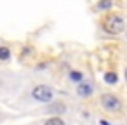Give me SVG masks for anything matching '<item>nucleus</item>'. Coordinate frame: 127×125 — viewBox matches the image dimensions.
Masks as SVG:
<instances>
[{
  "instance_id": "obj_11",
  "label": "nucleus",
  "mask_w": 127,
  "mask_h": 125,
  "mask_svg": "<svg viewBox=\"0 0 127 125\" xmlns=\"http://www.w3.org/2000/svg\"><path fill=\"white\" fill-rule=\"evenodd\" d=\"M101 125H110V122H106V120H101Z\"/></svg>"
},
{
  "instance_id": "obj_5",
  "label": "nucleus",
  "mask_w": 127,
  "mask_h": 125,
  "mask_svg": "<svg viewBox=\"0 0 127 125\" xmlns=\"http://www.w3.org/2000/svg\"><path fill=\"white\" fill-rule=\"evenodd\" d=\"M104 82H106V83H110V85H115V83L118 82V76H117V73H113V71H108V73L104 75Z\"/></svg>"
},
{
  "instance_id": "obj_2",
  "label": "nucleus",
  "mask_w": 127,
  "mask_h": 125,
  "mask_svg": "<svg viewBox=\"0 0 127 125\" xmlns=\"http://www.w3.org/2000/svg\"><path fill=\"white\" fill-rule=\"evenodd\" d=\"M101 104H103V108L108 109V111H120V108H122L120 99H118L117 96H113V94H104V96L101 97Z\"/></svg>"
},
{
  "instance_id": "obj_6",
  "label": "nucleus",
  "mask_w": 127,
  "mask_h": 125,
  "mask_svg": "<svg viewBox=\"0 0 127 125\" xmlns=\"http://www.w3.org/2000/svg\"><path fill=\"white\" fill-rule=\"evenodd\" d=\"M64 109H66V106H64L63 102H56V104H52V106L49 108L51 113H64Z\"/></svg>"
},
{
  "instance_id": "obj_7",
  "label": "nucleus",
  "mask_w": 127,
  "mask_h": 125,
  "mask_svg": "<svg viewBox=\"0 0 127 125\" xmlns=\"http://www.w3.org/2000/svg\"><path fill=\"white\" fill-rule=\"evenodd\" d=\"M9 57H11V50H9V47H0V59L5 61V59H9Z\"/></svg>"
},
{
  "instance_id": "obj_9",
  "label": "nucleus",
  "mask_w": 127,
  "mask_h": 125,
  "mask_svg": "<svg viewBox=\"0 0 127 125\" xmlns=\"http://www.w3.org/2000/svg\"><path fill=\"white\" fill-rule=\"evenodd\" d=\"M110 7H111V0H101V2L97 4V9H101V11H106Z\"/></svg>"
},
{
  "instance_id": "obj_3",
  "label": "nucleus",
  "mask_w": 127,
  "mask_h": 125,
  "mask_svg": "<svg viewBox=\"0 0 127 125\" xmlns=\"http://www.w3.org/2000/svg\"><path fill=\"white\" fill-rule=\"evenodd\" d=\"M33 97L40 102H51L52 99V89L47 85H37L33 89Z\"/></svg>"
},
{
  "instance_id": "obj_1",
  "label": "nucleus",
  "mask_w": 127,
  "mask_h": 125,
  "mask_svg": "<svg viewBox=\"0 0 127 125\" xmlns=\"http://www.w3.org/2000/svg\"><path fill=\"white\" fill-rule=\"evenodd\" d=\"M103 26H104V30L108 31V33H122L124 31V28H125V23H124V19L120 18V16H117V14H110L106 19H104V23H103Z\"/></svg>"
},
{
  "instance_id": "obj_4",
  "label": "nucleus",
  "mask_w": 127,
  "mask_h": 125,
  "mask_svg": "<svg viewBox=\"0 0 127 125\" xmlns=\"http://www.w3.org/2000/svg\"><path fill=\"white\" fill-rule=\"evenodd\" d=\"M77 92H78V96H82V97H89V96L92 94V85H91V83L82 82V83H78Z\"/></svg>"
},
{
  "instance_id": "obj_8",
  "label": "nucleus",
  "mask_w": 127,
  "mask_h": 125,
  "mask_svg": "<svg viewBox=\"0 0 127 125\" xmlns=\"http://www.w3.org/2000/svg\"><path fill=\"white\" fill-rule=\"evenodd\" d=\"M44 125H64V122L61 120V118H58V116H54V118H49Z\"/></svg>"
},
{
  "instance_id": "obj_10",
  "label": "nucleus",
  "mask_w": 127,
  "mask_h": 125,
  "mask_svg": "<svg viewBox=\"0 0 127 125\" xmlns=\"http://www.w3.org/2000/svg\"><path fill=\"white\" fill-rule=\"evenodd\" d=\"M70 78L75 80V82H80V80H82V73H78V71H71V73H70Z\"/></svg>"
},
{
  "instance_id": "obj_12",
  "label": "nucleus",
  "mask_w": 127,
  "mask_h": 125,
  "mask_svg": "<svg viewBox=\"0 0 127 125\" xmlns=\"http://www.w3.org/2000/svg\"><path fill=\"white\" fill-rule=\"evenodd\" d=\"M125 78H127V70H125Z\"/></svg>"
}]
</instances>
